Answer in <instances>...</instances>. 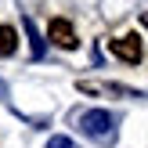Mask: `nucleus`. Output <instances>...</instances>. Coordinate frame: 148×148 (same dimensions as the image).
Masks as SVG:
<instances>
[{"label": "nucleus", "instance_id": "nucleus-3", "mask_svg": "<svg viewBox=\"0 0 148 148\" xmlns=\"http://www.w3.org/2000/svg\"><path fill=\"white\" fill-rule=\"evenodd\" d=\"M47 40L54 43V47H62V51H72V47L79 43V40H76V29H72L65 18H51V25H47Z\"/></svg>", "mask_w": 148, "mask_h": 148}, {"label": "nucleus", "instance_id": "nucleus-5", "mask_svg": "<svg viewBox=\"0 0 148 148\" xmlns=\"http://www.w3.org/2000/svg\"><path fill=\"white\" fill-rule=\"evenodd\" d=\"M25 29H29V36H33V54L40 58V54H43V40H40V33H36V25H33L29 18H25Z\"/></svg>", "mask_w": 148, "mask_h": 148}, {"label": "nucleus", "instance_id": "nucleus-7", "mask_svg": "<svg viewBox=\"0 0 148 148\" xmlns=\"http://www.w3.org/2000/svg\"><path fill=\"white\" fill-rule=\"evenodd\" d=\"M0 98H7V87H4V83H0Z\"/></svg>", "mask_w": 148, "mask_h": 148}, {"label": "nucleus", "instance_id": "nucleus-4", "mask_svg": "<svg viewBox=\"0 0 148 148\" xmlns=\"http://www.w3.org/2000/svg\"><path fill=\"white\" fill-rule=\"evenodd\" d=\"M14 47H18V33L11 25H0V58L14 54Z\"/></svg>", "mask_w": 148, "mask_h": 148}, {"label": "nucleus", "instance_id": "nucleus-1", "mask_svg": "<svg viewBox=\"0 0 148 148\" xmlns=\"http://www.w3.org/2000/svg\"><path fill=\"white\" fill-rule=\"evenodd\" d=\"M79 130L101 145H112L116 141V116L105 112V108H90V112L79 116Z\"/></svg>", "mask_w": 148, "mask_h": 148}, {"label": "nucleus", "instance_id": "nucleus-6", "mask_svg": "<svg viewBox=\"0 0 148 148\" xmlns=\"http://www.w3.org/2000/svg\"><path fill=\"white\" fill-rule=\"evenodd\" d=\"M47 148H76V145H72V137L58 134V137H51V141H47Z\"/></svg>", "mask_w": 148, "mask_h": 148}, {"label": "nucleus", "instance_id": "nucleus-2", "mask_svg": "<svg viewBox=\"0 0 148 148\" xmlns=\"http://www.w3.org/2000/svg\"><path fill=\"white\" fill-rule=\"evenodd\" d=\"M108 51H112L119 62H130V65H137V62H141V54H145L141 36H137V33H127V36H116V40H108Z\"/></svg>", "mask_w": 148, "mask_h": 148}]
</instances>
